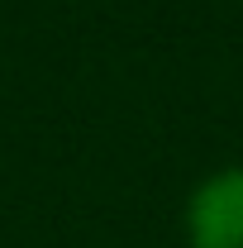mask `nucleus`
<instances>
[{
	"label": "nucleus",
	"mask_w": 243,
	"mask_h": 248,
	"mask_svg": "<svg viewBox=\"0 0 243 248\" xmlns=\"http://www.w3.org/2000/svg\"><path fill=\"white\" fill-rule=\"evenodd\" d=\"M191 248H243V167H219L186 201Z\"/></svg>",
	"instance_id": "nucleus-1"
}]
</instances>
